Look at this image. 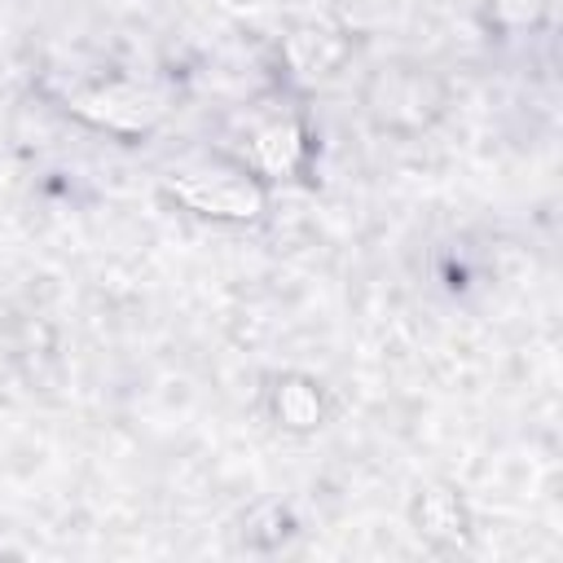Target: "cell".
<instances>
[{"label":"cell","mask_w":563,"mask_h":563,"mask_svg":"<svg viewBox=\"0 0 563 563\" xmlns=\"http://www.w3.org/2000/svg\"><path fill=\"white\" fill-rule=\"evenodd\" d=\"M172 194L202 216H229V220L260 216L264 207V194L238 176H185V180H172Z\"/></svg>","instance_id":"6da1fadb"},{"label":"cell","mask_w":563,"mask_h":563,"mask_svg":"<svg viewBox=\"0 0 563 563\" xmlns=\"http://www.w3.org/2000/svg\"><path fill=\"white\" fill-rule=\"evenodd\" d=\"M79 110L106 128H145L158 119V101L136 92V88H106L79 101Z\"/></svg>","instance_id":"7a4b0ae2"},{"label":"cell","mask_w":563,"mask_h":563,"mask_svg":"<svg viewBox=\"0 0 563 563\" xmlns=\"http://www.w3.org/2000/svg\"><path fill=\"white\" fill-rule=\"evenodd\" d=\"M413 523L422 537L444 541V545H457L466 537V510H462L457 493H449V488H427L413 501Z\"/></svg>","instance_id":"3957f363"},{"label":"cell","mask_w":563,"mask_h":563,"mask_svg":"<svg viewBox=\"0 0 563 563\" xmlns=\"http://www.w3.org/2000/svg\"><path fill=\"white\" fill-rule=\"evenodd\" d=\"M273 409H277V418H282L286 427L308 431V427L321 422V391H317L308 378H282V383L273 387Z\"/></svg>","instance_id":"277c9868"},{"label":"cell","mask_w":563,"mask_h":563,"mask_svg":"<svg viewBox=\"0 0 563 563\" xmlns=\"http://www.w3.org/2000/svg\"><path fill=\"white\" fill-rule=\"evenodd\" d=\"M299 154H303V136L295 123H273L255 136V158L264 172H290L299 163Z\"/></svg>","instance_id":"5b68a950"}]
</instances>
